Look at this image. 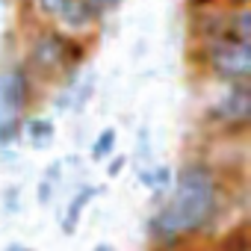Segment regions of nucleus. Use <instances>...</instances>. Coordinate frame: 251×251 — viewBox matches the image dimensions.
Segmentation results:
<instances>
[{
	"label": "nucleus",
	"mask_w": 251,
	"mask_h": 251,
	"mask_svg": "<svg viewBox=\"0 0 251 251\" xmlns=\"http://www.w3.org/2000/svg\"><path fill=\"white\" fill-rule=\"evenodd\" d=\"M18 207H21V189L18 186H6L3 189V210L6 213H18Z\"/></svg>",
	"instance_id": "obj_16"
},
{
	"label": "nucleus",
	"mask_w": 251,
	"mask_h": 251,
	"mask_svg": "<svg viewBox=\"0 0 251 251\" xmlns=\"http://www.w3.org/2000/svg\"><path fill=\"white\" fill-rule=\"evenodd\" d=\"M3 251H30V248H27V245H21V242H12V245H6Z\"/></svg>",
	"instance_id": "obj_20"
},
{
	"label": "nucleus",
	"mask_w": 251,
	"mask_h": 251,
	"mask_svg": "<svg viewBox=\"0 0 251 251\" xmlns=\"http://www.w3.org/2000/svg\"><path fill=\"white\" fill-rule=\"evenodd\" d=\"M219 3H225V0H183L186 12H192V9H207V6H219Z\"/></svg>",
	"instance_id": "obj_18"
},
{
	"label": "nucleus",
	"mask_w": 251,
	"mask_h": 251,
	"mask_svg": "<svg viewBox=\"0 0 251 251\" xmlns=\"http://www.w3.org/2000/svg\"><path fill=\"white\" fill-rule=\"evenodd\" d=\"M36 195H39V201H42V204H48V201H50V195H53V180H50V177H45V180L39 183V192H36Z\"/></svg>",
	"instance_id": "obj_19"
},
{
	"label": "nucleus",
	"mask_w": 251,
	"mask_h": 251,
	"mask_svg": "<svg viewBox=\"0 0 251 251\" xmlns=\"http://www.w3.org/2000/svg\"><path fill=\"white\" fill-rule=\"evenodd\" d=\"M24 136V115H9L0 118V148H12Z\"/></svg>",
	"instance_id": "obj_11"
},
{
	"label": "nucleus",
	"mask_w": 251,
	"mask_h": 251,
	"mask_svg": "<svg viewBox=\"0 0 251 251\" xmlns=\"http://www.w3.org/2000/svg\"><path fill=\"white\" fill-rule=\"evenodd\" d=\"M89 3H92V6H95V12L106 21L109 15H115L124 3H127V0H89Z\"/></svg>",
	"instance_id": "obj_15"
},
{
	"label": "nucleus",
	"mask_w": 251,
	"mask_h": 251,
	"mask_svg": "<svg viewBox=\"0 0 251 251\" xmlns=\"http://www.w3.org/2000/svg\"><path fill=\"white\" fill-rule=\"evenodd\" d=\"M68 36L59 24L50 21H36L27 45H24V65L33 74V80L39 83H53L62 77L65 71V48H68Z\"/></svg>",
	"instance_id": "obj_3"
},
{
	"label": "nucleus",
	"mask_w": 251,
	"mask_h": 251,
	"mask_svg": "<svg viewBox=\"0 0 251 251\" xmlns=\"http://www.w3.org/2000/svg\"><path fill=\"white\" fill-rule=\"evenodd\" d=\"M115 142H118V133H115V127H103V130L98 133V139L92 142V160H95V163H103V160H109V154L115 151Z\"/></svg>",
	"instance_id": "obj_12"
},
{
	"label": "nucleus",
	"mask_w": 251,
	"mask_h": 251,
	"mask_svg": "<svg viewBox=\"0 0 251 251\" xmlns=\"http://www.w3.org/2000/svg\"><path fill=\"white\" fill-rule=\"evenodd\" d=\"M225 12H227V3L186 12V36H189V42H207V39L222 36V30H225Z\"/></svg>",
	"instance_id": "obj_7"
},
{
	"label": "nucleus",
	"mask_w": 251,
	"mask_h": 251,
	"mask_svg": "<svg viewBox=\"0 0 251 251\" xmlns=\"http://www.w3.org/2000/svg\"><path fill=\"white\" fill-rule=\"evenodd\" d=\"M33 95H36V80L24 62H9L0 68V118L24 115L27 106L33 103Z\"/></svg>",
	"instance_id": "obj_5"
},
{
	"label": "nucleus",
	"mask_w": 251,
	"mask_h": 251,
	"mask_svg": "<svg viewBox=\"0 0 251 251\" xmlns=\"http://www.w3.org/2000/svg\"><path fill=\"white\" fill-rule=\"evenodd\" d=\"M56 24L65 33H71V36H92L106 21L95 12V6L89 3V0H68V6L62 9V15L56 18Z\"/></svg>",
	"instance_id": "obj_6"
},
{
	"label": "nucleus",
	"mask_w": 251,
	"mask_h": 251,
	"mask_svg": "<svg viewBox=\"0 0 251 251\" xmlns=\"http://www.w3.org/2000/svg\"><path fill=\"white\" fill-rule=\"evenodd\" d=\"M92 251H115V248H112V245H109V242H100V245H95V248H92Z\"/></svg>",
	"instance_id": "obj_21"
},
{
	"label": "nucleus",
	"mask_w": 251,
	"mask_h": 251,
	"mask_svg": "<svg viewBox=\"0 0 251 251\" xmlns=\"http://www.w3.org/2000/svg\"><path fill=\"white\" fill-rule=\"evenodd\" d=\"M219 210V180L201 160L186 163L175 177L172 201L151 219L154 239L175 245L189 233L204 230Z\"/></svg>",
	"instance_id": "obj_1"
},
{
	"label": "nucleus",
	"mask_w": 251,
	"mask_h": 251,
	"mask_svg": "<svg viewBox=\"0 0 251 251\" xmlns=\"http://www.w3.org/2000/svg\"><path fill=\"white\" fill-rule=\"evenodd\" d=\"M24 136H27V142L33 148H48L56 139V127H53L50 118L33 115V118H24Z\"/></svg>",
	"instance_id": "obj_10"
},
{
	"label": "nucleus",
	"mask_w": 251,
	"mask_h": 251,
	"mask_svg": "<svg viewBox=\"0 0 251 251\" xmlns=\"http://www.w3.org/2000/svg\"><path fill=\"white\" fill-rule=\"evenodd\" d=\"M124 166H127V157H124V154H115V157L109 160V166H106V175H109V177H118V175L124 172Z\"/></svg>",
	"instance_id": "obj_17"
},
{
	"label": "nucleus",
	"mask_w": 251,
	"mask_h": 251,
	"mask_svg": "<svg viewBox=\"0 0 251 251\" xmlns=\"http://www.w3.org/2000/svg\"><path fill=\"white\" fill-rule=\"evenodd\" d=\"M222 36L236 39V42H251V3H245V6H227Z\"/></svg>",
	"instance_id": "obj_8"
},
{
	"label": "nucleus",
	"mask_w": 251,
	"mask_h": 251,
	"mask_svg": "<svg viewBox=\"0 0 251 251\" xmlns=\"http://www.w3.org/2000/svg\"><path fill=\"white\" fill-rule=\"evenodd\" d=\"M227 89L207 106V121L227 133H242L251 121V86L242 83H225Z\"/></svg>",
	"instance_id": "obj_4"
},
{
	"label": "nucleus",
	"mask_w": 251,
	"mask_h": 251,
	"mask_svg": "<svg viewBox=\"0 0 251 251\" xmlns=\"http://www.w3.org/2000/svg\"><path fill=\"white\" fill-rule=\"evenodd\" d=\"M227 6H245V3H251V0H225Z\"/></svg>",
	"instance_id": "obj_22"
},
{
	"label": "nucleus",
	"mask_w": 251,
	"mask_h": 251,
	"mask_svg": "<svg viewBox=\"0 0 251 251\" xmlns=\"http://www.w3.org/2000/svg\"><path fill=\"white\" fill-rule=\"evenodd\" d=\"M98 192H100V186H92V183H86V186H80V189H77V195L71 198V204H68L65 216L59 219L62 233H74V230H77V225H80V219H83V210L89 207V201H92Z\"/></svg>",
	"instance_id": "obj_9"
},
{
	"label": "nucleus",
	"mask_w": 251,
	"mask_h": 251,
	"mask_svg": "<svg viewBox=\"0 0 251 251\" xmlns=\"http://www.w3.org/2000/svg\"><path fill=\"white\" fill-rule=\"evenodd\" d=\"M189 65L201 68L219 83H242L251 80V42H236L227 36H216L207 42H189Z\"/></svg>",
	"instance_id": "obj_2"
},
{
	"label": "nucleus",
	"mask_w": 251,
	"mask_h": 251,
	"mask_svg": "<svg viewBox=\"0 0 251 251\" xmlns=\"http://www.w3.org/2000/svg\"><path fill=\"white\" fill-rule=\"evenodd\" d=\"M30 3H33V12H36L39 21L56 24V18L62 15V9L68 6V0H30Z\"/></svg>",
	"instance_id": "obj_14"
},
{
	"label": "nucleus",
	"mask_w": 251,
	"mask_h": 251,
	"mask_svg": "<svg viewBox=\"0 0 251 251\" xmlns=\"http://www.w3.org/2000/svg\"><path fill=\"white\" fill-rule=\"evenodd\" d=\"M142 183L151 186V189L160 195V192H166L169 183H172V169H169V166H151V169L142 172Z\"/></svg>",
	"instance_id": "obj_13"
},
{
	"label": "nucleus",
	"mask_w": 251,
	"mask_h": 251,
	"mask_svg": "<svg viewBox=\"0 0 251 251\" xmlns=\"http://www.w3.org/2000/svg\"><path fill=\"white\" fill-rule=\"evenodd\" d=\"M239 251H248V248H239Z\"/></svg>",
	"instance_id": "obj_23"
}]
</instances>
